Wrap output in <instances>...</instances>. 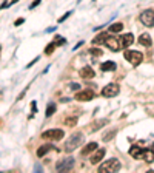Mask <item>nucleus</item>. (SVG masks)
Masks as SVG:
<instances>
[{
	"label": "nucleus",
	"mask_w": 154,
	"mask_h": 173,
	"mask_svg": "<svg viewBox=\"0 0 154 173\" xmlns=\"http://www.w3.org/2000/svg\"><path fill=\"white\" fill-rule=\"evenodd\" d=\"M100 68H102V71H114L116 70V63L113 62V60H108V62H105V63H102L100 65Z\"/></svg>",
	"instance_id": "f3484780"
},
{
	"label": "nucleus",
	"mask_w": 154,
	"mask_h": 173,
	"mask_svg": "<svg viewBox=\"0 0 154 173\" xmlns=\"http://www.w3.org/2000/svg\"><path fill=\"white\" fill-rule=\"evenodd\" d=\"M153 148H154V144H153Z\"/></svg>",
	"instance_id": "2f4dec72"
},
{
	"label": "nucleus",
	"mask_w": 154,
	"mask_h": 173,
	"mask_svg": "<svg viewBox=\"0 0 154 173\" xmlns=\"http://www.w3.org/2000/svg\"><path fill=\"white\" fill-rule=\"evenodd\" d=\"M97 150V142H89L85 145V148L82 150V156H86V154H89L91 151Z\"/></svg>",
	"instance_id": "dca6fc26"
},
{
	"label": "nucleus",
	"mask_w": 154,
	"mask_h": 173,
	"mask_svg": "<svg viewBox=\"0 0 154 173\" xmlns=\"http://www.w3.org/2000/svg\"><path fill=\"white\" fill-rule=\"evenodd\" d=\"M105 153H106V150L105 148H97L96 150V153L94 154H91V159H89V162L93 164V166H96V164H99L102 161V158L105 156Z\"/></svg>",
	"instance_id": "9b49d317"
},
{
	"label": "nucleus",
	"mask_w": 154,
	"mask_h": 173,
	"mask_svg": "<svg viewBox=\"0 0 154 173\" xmlns=\"http://www.w3.org/2000/svg\"><path fill=\"white\" fill-rule=\"evenodd\" d=\"M74 169V159L72 158H65V159H60L56 164V170L57 172H69Z\"/></svg>",
	"instance_id": "423d86ee"
},
{
	"label": "nucleus",
	"mask_w": 154,
	"mask_h": 173,
	"mask_svg": "<svg viewBox=\"0 0 154 173\" xmlns=\"http://www.w3.org/2000/svg\"><path fill=\"white\" fill-rule=\"evenodd\" d=\"M116 133H117V130H111V131H108L106 133V136H103V141L105 142H108V141H111L114 136H116Z\"/></svg>",
	"instance_id": "4be33fe9"
},
{
	"label": "nucleus",
	"mask_w": 154,
	"mask_h": 173,
	"mask_svg": "<svg viewBox=\"0 0 154 173\" xmlns=\"http://www.w3.org/2000/svg\"><path fill=\"white\" fill-rule=\"evenodd\" d=\"M106 37H108V34H106V33H100V34H97L96 37L93 39V43H94V45H99V43H105Z\"/></svg>",
	"instance_id": "a211bd4d"
},
{
	"label": "nucleus",
	"mask_w": 154,
	"mask_h": 173,
	"mask_svg": "<svg viewBox=\"0 0 154 173\" xmlns=\"http://www.w3.org/2000/svg\"><path fill=\"white\" fill-rule=\"evenodd\" d=\"M79 74H80V77H83V79H93L96 73H94V70L91 67H83L82 70L79 71Z\"/></svg>",
	"instance_id": "f8f14e48"
},
{
	"label": "nucleus",
	"mask_w": 154,
	"mask_h": 173,
	"mask_svg": "<svg viewBox=\"0 0 154 173\" xmlns=\"http://www.w3.org/2000/svg\"><path fill=\"white\" fill-rule=\"evenodd\" d=\"M83 141H85V134H82V133H72L68 138V141L65 142V151L66 153L74 151L77 147H80V145L83 144Z\"/></svg>",
	"instance_id": "f03ea898"
},
{
	"label": "nucleus",
	"mask_w": 154,
	"mask_h": 173,
	"mask_svg": "<svg viewBox=\"0 0 154 173\" xmlns=\"http://www.w3.org/2000/svg\"><path fill=\"white\" fill-rule=\"evenodd\" d=\"M52 150H57V147H54V145H51V144H45V145H42V147H39V150H37V156L42 158L43 154H46L48 151H52Z\"/></svg>",
	"instance_id": "ddd939ff"
},
{
	"label": "nucleus",
	"mask_w": 154,
	"mask_h": 173,
	"mask_svg": "<svg viewBox=\"0 0 154 173\" xmlns=\"http://www.w3.org/2000/svg\"><path fill=\"white\" fill-rule=\"evenodd\" d=\"M122 30H123V25L119 23V22H117V23H113V25L110 26V31H111V33H120Z\"/></svg>",
	"instance_id": "6ab92c4d"
},
{
	"label": "nucleus",
	"mask_w": 154,
	"mask_h": 173,
	"mask_svg": "<svg viewBox=\"0 0 154 173\" xmlns=\"http://www.w3.org/2000/svg\"><path fill=\"white\" fill-rule=\"evenodd\" d=\"M139 43H140V45H143V47H151V45H153L151 36H150L148 33L140 34V37H139Z\"/></svg>",
	"instance_id": "2eb2a0df"
},
{
	"label": "nucleus",
	"mask_w": 154,
	"mask_h": 173,
	"mask_svg": "<svg viewBox=\"0 0 154 173\" xmlns=\"http://www.w3.org/2000/svg\"><path fill=\"white\" fill-rule=\"evenodd\" d=\"M65 125H68V127H74L76 124H77V117H66L65 119V122H63Z\"/></svg>",
	"instance_id": "412c9836"
},
{
	"label": "nucleus",
	"mask_w": 154,
	"mask_h": 173,
	"mask_svg": "<svg viewBox=\"0 0 154 173\" xmlns=\"http://www.w3.org/2000/svg\"><path fill=\"white\" fill-rule=\"evenodd\" d=\"M120 162L117 161V159H110V161H106L103 162L100 167H99V172L100 173H114V172H119L120 170Z\"/></svg>",
	"instance_id": "7ed1b4c3"
},
{
	"label": "nucleus",
	"mask_w": 154,
	"mask_h": 173,
	"mask_svg": "<svg viewBox=\"0 0 154 173\" xmlns=\"http://www.w3.org/2000/svg\"><path fill=\"white\" fill-rule=\"evenodd\" d=\"M106 122H108L106 119H100V121H97V124H96V125L93 127V131H96V130H99V128H100V127H102V125H105Z\"/></svg>",
	"instance_id": "393cba45"
},
{
	"label": "nucleus",
	"mask_w": 154,
	"mask_h": 173,
	"mask_svg": "<svg viewBox=\"0 0 154 173\" xmlns=\"http://www.w3.org/2000/svg\"><path fill=\"white\" fill-rule=\"evenodd\" d=\"M39 3H40V0H34V2L31 3V6H29V10H34V8H35V6H37Z\"/></svg>",
	"instance_id": "cd10ccee"
},
{
	"label": "nucleus",
	"mask_w": 154,
	"mask_h": 173,
	"mask_svg": "<svg viewBox=\"0 0 154 173\" xmlns=\"http://www.w3.org/2000/svg\"><path fill=\"white\" fill-rule=\"evenodd\" d=\"M140 22L148 26V28H151V26H154V11L153 10H145L142 14H140Z\"/></svg>",
	"instance_id": "0eeeda50"
},
{
	"label": "nucleus",
	"mask_w": 154,
	"mask_h": 173,
	"mask_svg": "<svg viewBox=\"0 0 154 173\" xmlns=\"http://www.w3.org/2000/svg\"><path fill=\"white\" fill-rule=\"evenodd\" d=\"M57 48V45H56V42H52V43H49L48 45V47H46V50H45V54H48V56H49V54L54 51V50H56Z\"/></svg>",
	"instance_id": "5701e85b"
},
{
	"label": "nucleus",
	"mask_w": 154,
	"mask_h": 173,
	"mask_svg": "<svg viewBox=\"0 0 154 173\" xmlns=\"http://www.w3.org/2000/svg\"><path fill=\"white\" fill-rule=\"evenodd\" d=\"M96 97V93L93 90H83V91H79L76 94V99L77 101H82V102H86V101H91V99Z\"/></svg>",
	"instance_id": "9d476101"
},
{
	"label": "nucleus",
	"mask_w": 154,
	"mask_h": 173,
	"mask_svg": "<svg viewBox=\"0 0 154 173\" xmlns=\"http://www.w3.org/2000/svg\"><path fill=\"white\" fill-rule=\"evenodd\" d=\"M63 130L60 128H52V130H46V131H43L42 134V138L43 139H46V141H60L63 138Z\"/></svg>",
	"instance_id": "20e7f679"
},
{
	"label": "nucleus",
	"mask_w": 154,
	"mask_h": 173,
	"mask_svg": "<svg viewBox=\"0 0 154 173\" xmlns=\"http://www.w3.org/2000/svg\"><path fill=\"white\" fill-rule=\"evenodd\" d=\"M105 45L111 51H120V48H122V42L117 40V37H114V36H108L105 40Z\"/></svg>",
	"instance_id": "1a4fd4ad"
},
{
	"label": "nucleus",
	"mask_w": 154,
	"mask_h": 173,
	"mask_svg": "<svg viewBox=\"0 0 154 173\" xmlns=\"http://www.w3.org/2000/svg\"><path fill=\"white\" fill-rule=\"evenodd\" d=\"M69 16H71V11H68L66 14H63V16L60 17V19H59V23H62V22H65V20L68 19V17H69Z\"/></svg>",
	"instance_id": "a878e982"
},
{
	"label": "nucleus",
	"mask_w": 154,
	"mask_h": 173,
	"mask_svg": "<svg viewBox=\"0 0 154 173\" xmlns=\"http://www.w3.org/2000/svg\"><path fill=\"white\" fill-rule=\"evenodd\" d=\"M130 154L136 159H143L145 162H154V148H142L139 145H133L130 148Z\"/></svg>",
	"instance_id": "f257e3e1"
},
{
	"label": "nucleus",
	"mask_w": 154,
	"mask_h": 173,
	"mask_svg": "<svg viewBox=\"0 0 154 173\" xmlns=\"http://www.w3.org/2000/svg\"><path fill=\"white\" fill-rule=\"evenodd\" d=\"M56 39H57V42H56V40H54V42H56V45H57V47H60V45H65V42H66L65 39H60L59 36H56Z\"/></svg>",
	"instance_id": "bb28decb"
},
{
	"label": "nucleus",
	"mask_w": 154,
	"mask_h": 173,
	"mask_svg": "<svg viewBox=\"0 0 154 173\" xmlns=\"http://www.w3.org/2000/svg\"><path fill=\"white\" fill-rule=\"evenodd\" d=\"M82 45H83V42H82V40H80V42H79V43H77V45H76V47H74V48H72V50H79L80 47H82Z\"/></svg>",
	"instance_id": "c756f323"
},
{
	"label": "nucleus",
	"mask_w": 154,
	"mask_h": 173,
	"mask_svg": "<svg viewBox=\"0 0 154 173\" xmlns=\"http://www.w3.org/2000/svg\"><path fill=\"white\" fill-rule=\"evenodd\" d=\"M23 22H25V19H23V17H20V19H17V20H15L14 25H15V26H19V25H22Z\"/></svg>",
	"instance_id": "c85d7f7f"
},
{
	"label": "nucleus",
	"mask_w": 154,
	"mask_h": 173,
	"mask_svg": "<svg viewBox=\"0 0 154 173\" xmlns=\"http://www.w3.org/2000/svg\"><path fill=\"white\" fill-rule=\"evenodd\" d=\"M71 88H72V90H79L80 85H79V84H71Z\"/></svg>",
	"instance_id": "7c9ffc66"
},
{
	"label": "nucleus",
	"mask_w": 154,
	"mask_h": 173,
	"mask_svg": "<svg viewBox=\"0 0 154 173\" xmlns=\"http://www.w3.org/2000/svg\"><path fill=\"white\" fill-rule=\"evenodd\" d=\"M89 54H91V56L99 57V56H102V54H103V51L99 50V48H91V50H89Z\"/></svg>",
	"instance_id": "b1692460"
},
{
	"label": "nucleus",
	"mask_w": 154,
	"mask_h": 173,
	"mask_svg": "<svg viewBox=\"0 0 154 173\" xmlns=\"http://www.w3.org/2000/svg\"><path fill=\"white\" fill-rule=\"evenodd\" d=\"M119 91H120V88H119V85H117V84H108L102 90V96L103 97H114V96L119 94Z\"/></svg>",
	"instance_id": "6e6552de"
},
{
	"label": "nucleus",
	"mask_w": 154,
	"mask_h": 173,
	"mask_svg": "<svg viewBox=\"0 0 154 173\" xmlns=\"http://www.w3.org/2000/svg\"><path fill=\"white\" fill-rule=\"evenodd\" d=\"M120 42H122V47H123V48H128L130 45H133V42H134L133 34H131V33H126V34H123Z\"/></svg>",
	"instance_id": "4468645a"
},
{
	"label": "nucleus",
	"mask_w": 154,
	"mask_h": 173,
	"mask_svg": "<svg viewBox=\"0 0 154 173\" xmlns=\"http://www.w3.org/2000/svg\"><path fill=\"white\" fill-rule=\"evenodd\" d=\"M54 113H56V104H54V102H49L48 107H46V116L49 117V116H52Z\"/></svg>",
	"instance_id": "aec40b11"
},
{
	"label": "nucleus",
	"mask_w": 154,
	"mask_h": 173,
	"mask_svg": "<svg viewBox=\"0 0 154 173\" xmlns=\"http://www.w3.org/2000/svg\"><path fill=\"white\" fill-rule=\"evenodd\" d=\"M125 59L128 60L131 65L137 67L139 63L143 60V54L139 53V51H125Z\"/></svg>",
	"instance_id": "39448f33"
}]
</instances>
